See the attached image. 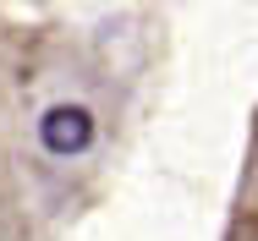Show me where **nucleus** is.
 Segmentation results:
<instances>
[{"label": "nucleus", "instance_id": "f257e3e1", "mask_svg": "<svg viewBox=\"0 0 258 241\" xmlns=\"http://www.w3.org/2000/svg\"><path fill=\"white\" fill-rule=\"evenodd\" d=\"M39 143L50 148V153H83V148L94 143V115L83 110V104H55L44 110V121H39Z\"/></svg>", "mask_w": 258, "mask_h": 241}]
</instances>
